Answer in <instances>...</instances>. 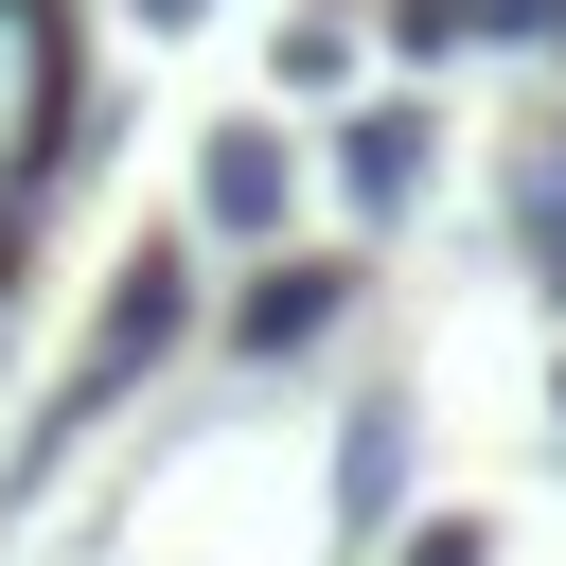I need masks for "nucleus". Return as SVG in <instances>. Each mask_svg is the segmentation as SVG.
Here are the masks:
<instances>
[{"label": "nucleus", "mask_w": 566, "mask_h": 566, "mask_svg": "<svg viewBox=\"0 0 566 566\" xmlns=\"http://www.w3.org/2000/svg\"><path fill=\"white\" fill-rule=\"evenodd\" d=\"M195 336H212V283H195V248H142V265L106 283V318H88V354L53 371V407H35V442H18V478H0V495H53V478L88 460V424H106L124 389H159Z\"/></svg>", "instance_id": "nucleus-1"}, {"label": "nucleus", "mask_w": 566, "mask_h": 566, "mask_svg": "<svg viewBox=\"0 0 566 566\" xmlns=\"http://www.w3.org/2000/svg\"><path fill=\"white\" fill-rule=\"evenodd\" d=\"M212 336H230L248 371H301V354H336V336H354V248H248V283L212 301Z\"/></svg>", "instance_id": "nucleus-2"}, {"label": "nucleus", "mask_w": 566, "mask_h": 566, "mask_svg": "<svg viewBox=\"0 0 566 566\" xmlns=\"http://www.w3.org/2000/svg\"><path fill=\"white\" fill-rule=\"evenodd\" d=\"M318 177H336V212H354V230H407V212H424V177H442V124H424L407 88H354V106L318 124Z\"/></svg>", "instance_id": "nucleus-3"}, {"label": "nucleus", "mask_w": 566, "mask_h": 566, "mask_svg": "<svg viewBox=\"0 0 566 566\" xmlns=\"http://www.w3.org/2000/svg\"><path fill=\"white\" fill-rule=\"evenodd\" d=\"M301 159H318V142H283V106H230V124L195 142V230H212V248H283Z\"/></svg>", "instance_id": "nucleus-4"}, {"label": "nucleus", "mask_w": 566, "mask_h": 566, "mask_svg": "<svg viewBox=\"0 0 566 566\" xmlns=\"http://www.w3.org/2000/svg\"><path fill=\"white\" fill-rule=\"evenodd\" d=\"M389 513H407V389H354L336 407V531L371 548Z\"/></svg>", "instance_id": "nucleus-5"}, {"label": "nucleus", "mask_w": 566, "mask_h": 566, "mask_svg": "<svg viewBox=\"0 0 566 566\" xmlns=\"http://www.w3.org/2000/svg\"><path fill=\"white\" fill-rule=\"evenodd\" d=\"M283 106H354V18H283Z\"/></svg>", "instance_id": "nucleus-6"}, {"label": "nucleus", "mask_w": 566, "mask_h": 566, "mask_svg": "<svg viewBox=\"0 0 566 566\" xmlns=\"http://www.w3.org/2000/svg\"><path fill=\"white\" fill-rule=\"evenodd\" d=\"M513 265H531V283H548V318H566V177H548V159L513 177Z\"/></svg>", "instance_id": "nucleus-7"}, {"label": "nucleus", "mask_w": 566, "mask_h": 566, "mask_svg": "<svg viewBox=\"0 0 566 566\" xmlns=\"http://www.w3.org/2000/svg\"><path fill=\"white\" fill-rule=\"evenodd\" d=\"M371 18H389V53H407V71H442V53H478V0H371Z\"/></svg>", "instance_id": "nucleus-8"}, {"label": "nucleus", "mask_w": 566, "mask_h": 566, "mask_svg": "<svg viewBox=\"0 0 566 566\" xmlns=\"http://www.w3.org/2000/svg\"><path fill=\"white\" fill-rule=\"evenodd\" d=\"M389 566H495V513H424V531H407Z\"/></svg>", "instance_id": "nucleus-9"}, {"label": "nucleus", "mask_w": 566, "mask_h": 566, "mask_svg": "<svg viewBox=\"0 0 566 566\" xmlns=\"http://www.w3.org/2000/svg\"><path fill=\"white\" fill-rule=\"evenodd\" d=\"M195 18H212V0H142V35H195Z\"/></svg>", "instance_id": "nucleus-10"}, {"label": "nucleus", "mask_w": 566, "mask_h": 566, "mask_svg": "<svg viewBox=\"0 0 566 566\" xmlns=\"http://www.w3.org/2000/svg\"><path fill=\"white\" fill-rule=\"evenodd\" d=\"M548 442H566V354H548Z\"/></svg>", "instance_id": "nucleus-11"}, {"label": "nucleus", "mask_w": 566, "mask_h": 566, "mask_svg": "<svg viewBox=\"0 0 566 566\" xmlns=\"http://www.w3.org/2000/svg\"><path fill=\"white\" fill-rule=\"evenodd\" d=\"M0 301H18V212H0Z\"/></svg>", "instance_id": "nucleus-12"}, {"label": "nucleus", "mask_w": 566, "mask_h": 566, "mask_svg": "<svg viewBox=\"0 0 566 566\" xmlns=\"http://www.w3.org/2000/svg\"><path fill=\"white\" fill-rule=\"evenodd\" d=\"M548 177H566V124H548Z\"/></svg>", "instance_id": "nucleus-13"}]
</instances>
